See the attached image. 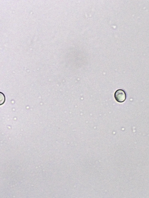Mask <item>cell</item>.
Segmentation results:
<instances>
[{
  "mask_svg": "<svg viewBox=\"0 0 149 198\" xmlns=\"http://www.w3.org/2000/svg\"><path fill=\"white\" fill-rule=\"evenodd\" d=\"M114 97L117 102L121 103L124 102L126 100V95L125 91L124 90L118 89L115 92Z\"/></svg>",
  "mask_w": 149,
  "mask_h": 198,
  "instance_id": "cell-1",
  "label": "cell"
},
{
  "mask_svg": "<svg viewBox=\"0 0 149 198\" xmlns=\"http://www.w3.org/2000/svg\"><path fill=\"white\" fill-rule=\"evenodd\" d=\"M5 95L2 92H0V105H3L5 103Z\"/></svg>",
  "mask_w": 149,
  "mask_h": 198,
  "instance_id": "cell-2",
  "label": "cell"
}]
</instances>
